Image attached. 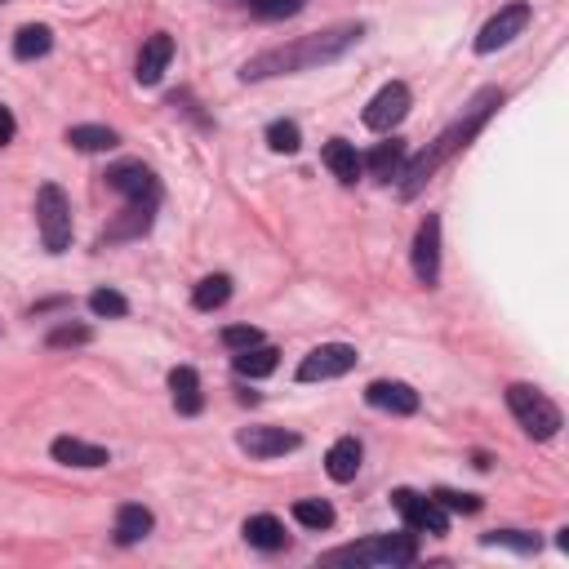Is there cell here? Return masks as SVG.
<instances>
[{
    "mask_svg": "<svg viewBox=\"0 0 569 569\" xmlns=\"http://www.w3.org/2000/svg\"><path fill=\"white\" fill-rule=\"evenodd\" d=\"M321 161L329 165V174H334L338 183H356V178H361V152H356L347 138H329L321 147Z\"/></svg>",
    "mask_w": 569,
    "mask_h": 569,
    "instance_id": "18",
    "label": "cell"
},
{
    "mask_svg": "<svg viewBox=\"0 0 569 569\" xmlns=\"http://www.w3.org/2000/svg\"><path fill=\"white\" fill-rule=\"evenodd\" d=\"M89 338H94V329H89V325H58L45 343L49 347H85Z\"/></svg>",
    "mask_w": 569,
    "mask_h": 569,
    "instance_id": "31",
    "label": "cell"
},
{
    "mask_svg": "<svg viewBox=\"0 0 569 569\" xmlns=\"http://www.w3.org/2000/svg\"><path fill=\"white\" fill-rule=\"evenodd\" d=\"M152 214H156V201H129L116 214V223L103 232V241H134V236H143L152 227Z\"/></svg>",
    "mask_w": 569,
    "mask_h": 569,
    "instance_id": "15",
    "label": "cell"
},
{
    "mask_svg": "<svg viewBox=\"0 0 569 569\" xmlns=\"http://www.w3.org/2000/svg\"><path fill=\"white\" fill-rule=\"evenodd\" d=\"M356 347L352 343H325L316 347V352L303 356V365H298V383H325V378H343L356 369Z\"/></svg>",
    "mask_w": 569,
    "mask_h": 569,
    "instance_id": "6",
    "label": "cell"
},
{
    "mask_svg": "<svg viewBox=\"0 0 569 569\" xmlns=\"http://www.w3.org/2000/svg\"><path fill=\"white\" fill-rule=\"evenodd\" d=\"M258 18H294L303 9V0H249Z\"/></svg>",
    "mask_w": 569,
    "mask_h": 569,
    "instance_id": "34",
    "label": "cell"
},
{
    "mask_svg": "<svg viewBox=\"0 0 569 569\" xmlns=\"http://www.w3.org/2000/svg\"><path fill=\"white\" fill-rule=\"evenodd\" d=\"M507 409L516 414V423L525 427V436H534V441H552L556 432L565 427L561 409H556V401H547L538 387L529 383H512L507 387Z\"/></svg>",
    "mask_w": 569,
    "mask_h": 569,
    "instance_id": "4",
    "label": "cell"
},
{
    "mask_svg": "<svg viewBox=\"0 0 569 569\" xmlns=\"http://www.w3.org/2000/svg\"><path fill=\"white\" fill-rule=\"evenodd\" d=\"M485 547H512V552H538V534H521V529H494L485 534Z\"/></svg>",
    "mask_w": 569,
    "mask_h": 569,
    "instance_id": "29",
    "label": "cell"
},
{
    "mask_svg": "<svg viewBox=\"0 0 569 569\" xmlns=\"http://www.w3.org/2000/svg\"><path fill=\"white\" fill-rule=\"evenodd\" d=\"M169 396H174V409L178 414H201L205 409V392H201V378H196V369L178 365L174 374H169Z\"/></svg>",
    "mask_w": 569,
    "mask_h": 569,
    "instance_id": "16",
    "label": "cell"
},
{
    "mask_svg": "<svg viewBox=\"0 0 569 569\" xmlns=\"http://www.w3.org/2000/svg\"><path fill=\"white\" fill-rule=\"evenodd\" d=\"M254 343H263V334H258L254 325H227L223 329V347H227V352H245V347H254Z\"/></svg>",
    "mask_w": 569,
    "mask_h": 569,
    "instance_id": "32",
    "label": "cell"
},
{
    "mask_svg": "<svg viewBox=\"0 0 569 569\" xmlns=\"http://www.w3.org/2000/svg\"><path fill=\"white\" fill-rule=\"evenodd\" d=\"M36 223H41V241L49 254H63L72 245V201L58 183H45L36 192Z\"/></svg>",
    "mask_w": 569,
    "mask_h": 569,
    "instance_id": "5",
    "label": "cell"
},
{
    "mask_svg": "<svg viewBox=\"0 0 569 569\" xmlns=\"http://www.w3.org/2000/svg\"><path fill=\"white\" fill-rule=\"evenodd\" d=\"M227 298H232V276H205L201 285H196V294H192V303L201 307V312H218V307L227 303Z\"/></svg>",
    "mask_w": 569,
    "mask_h": 569,
    "instance_id": "26",
    "label": "cell"
},
{
    "mask_svg": "<svg viewBox=\"0 0 569 569\" xmlns=\"http://www.w3.org/2000/svg\"><path fill=\"white\" fill-rule=\"evenodd\" d=\"M414 276L427 289H436L441 281V218L436 214H427L414 232Z\"/></svg>",
    "mask_w": 569,
    "mask_h": 569,
    "instance_id": "9",
    "label": "cell"
},
{
    "mask_svg": "<svg viewBox=\"0 0 569 569\" xmlns=\"http://www.w3.org/2000/svg\"><path fill=\"white\" fill-rule=\"evenodd\" d=\"M525 27H529V5H525V0H516V5H507V9H498V14L481 27V36H476V54H494V49L512 45L516 36L525 32Z\"/></svg>",
    "mask_w": 569,
    "mask_h": 569,
    "instance_id": "8",
    "label": "cell"
},
{
    "mask_svg": "<svg viewBox=\"0 0 569 569\" xmlns=\"http://www.w3.org/2000/svg\"><path fill=\"white\" fill-rule=\"evenodd\" d=\"M107 187L121 192L125 201H161V183H156V174L143 161L112 165V169H107Z\"/></svg>",
    "mask_w": 569,
    "mask_h": 569,
    "instance_id": "10",
    "label": "cell"
},
{
    "mask_svg": "<svg viewBox=\"0 0 569 569\" xmlns=\"http://www.w3.org/2000/svg\"><path fill=\"white\" fill-rule=\"evenodd\" d=\"M361 169H369V178H378V183H392V178H401V169H405V143H401V138H392V143H378L374 152L361 161Z\"/></svg>",
    "mask_w": 569,
    "mask_h": 569,
    "instance_id": "20",
    "label": "cell"
},
{
    "mask_svg": "<svg viewBox=\"0 0 569 569\" xmlns=\"http://www.w3.org/2000/svg\"><path fill=\"white\" fill-rule=\"evenodd\" d=\"M365 401L374 409H383V414H414L418 409V392L409 383H387V378H378V383L365 387Z\"/></svg>",
    "mask_w": 569,
    "mask_h": 569,
    "instance_id": "13",
    "label": "cell"
},
{
    "mask_svg": "<svg viewBox=\"0 0 569 569\" xmlns=\"http://www.w3.org/2000/svg\"><path fill=\"white\" fill-rule=\"evenodd\" d=\"M236 445H241L249 458H281L289 449H298V436L285 432V427H245V432L236 436Z\"/></svg>",
    "mask_w": 569,
    "mask_h": 569,
    "instance_id": "12",
    "label": "cell"
},
{
    "mask_svg": "<svg viewBox=\"0 0 569 569\" xmlns=\"http://www.w3.org/2000/svg\"><path fill=\"white\" fill-rule=\"evenodd\" d=\"M356 41H361V27H334V32L307 36V41H298V45H281V49H267V54L249 58L241 76L245 81H263V76L303 72V67H316V63H334V58L347 54Z\"/></svg>",
    "mask_w": 569,
    "mask_h": 569,
    "instance_id": "2",
    "label": "cell"
},
{
    "mask_svg": "<svg viewBox=\"0 0 569 569\" xmlns=\"http://www.w3.org/2000/svg\"><path fill=\"white\" fill-rule=\"evenodd\" d=\"M147 534H152V512H147L143 503H125L121 512H116V543L134 547V543H143Z\"/></svg>",
    "mask_w": 569,
    "mask_h": 569,
    "instance_id": "21",
    "label": "cell"
},
{
    "mask_svg": "<svg viewBox=\"0 0 569 569\" xmlns=\"http://www.w3.org/2000/svg\"><path fill=\"white\" fill-rule=\"evenodd\" d=\"M432 498L445 507V512H467V516L481 512V498H476V494H454V489H436Z\"/></svg>",
    "mask_w": 569,
    "mask_h": 569,
    "instance_id": "33",
    "label": "cell"
},
{
    "mask_svg": "<svg viewBox=\"0 0 569 569\" xmlns=\"http://www.w3.org/2000/svg\"><path fill=\"white\" fill-rule=\"evenodd\" d=\"M245 543L258 552H281L285 547V525L276 516H249L245 521Z\"/></svg>",
    "mask_w": 569,
    "mask_h": 569,
    "instance_id": "22",
    "label": "cell"
},
{
    "mask_svg": "<svg viewBox=\"0 0 569 569\" xmlns=\"http://www.w3.org/2000/svg\"><path fill=\"white\" fill-rule=\"evenodd\" d=\"M294 521L303 529H329L334 525V507L325 498H298L294 503Z\"/></svg>",
    "mask_w": 569,
    "mask_h": 569,
    "instance_id": "27",
    "label": "cell"
},
{
    "mask_svg": "<svg viewBox=\"0 0 569 569\" xmlns=\"http://www.w3.org/2000/svg\"><path fill=\"white\" fill-rule=\"evenodd\" d=\"M414 561H418V538L414 534H378V538H365V543L325 552V565H378V569H396V565H414Z\"/></svg>",
    "mask_w": 569,
    "mask_h": 569,
    "instance_id": "3",
    "label": "cell"
},
{
    "mask_svg": "<svg viewBox=\"0 0 569 569\" xmlns=\"http://www.w3.org/2000/svg\"><path fill=\"white\" fill-rule=\"evenodd\" d=\"M49 454H54L58 463H67V467H107V463H112V454H107L103 445L76 441V436H58Z\"/></svg>",
    "mask_w": 569,
    "mask_h": 569,
    "instance_id": "17",
    "label": "cell"
},
{
    "mask_svg": "<svg viewBox=\"0 0 569 569\" xmlns=\"http://www.w3.org/2000/svg\"><path fill=\"white\" fill-rule=\"evenodd\" d=\"M232 365H236V374H245V378H267L276 365H281V352L267 347V343H254V347H245V352H236Z\"/></svg>",
    "mask_w": 569,
    "mask_h": 569,
    "instance_id": "23",
    "label": "cell"
},
{
    "mask_svg": "<svg viewBox=\"0 0 569 569\" xmlns=\"http://www.w3.org/2000/svg\"><path fill=\"white\" fill-rule=\"evenodd\" d=\"M325 472L334 476L338 485L356 481V472H361V441H356V436H343V441L329 445V454H325Z\"/></svg>",
    "mask_w": 569,
    "mask_h": 569,
    "instance_id": "19",
    "label": "cell"
},
{
    "mask_svg": "<svg viewBox=\"0 0 569 569\" xmlns=\"http://www.w3.org/2000/svg\"><path fill=\"white\" fill-rule=\"evenodd\" d=\"M409 116V89L401 81H392V85H383L374 98H369V107H365V125L369 129H378V134H387V129H396Z\"/></svg>",
    "mask_w": 569,
    "mask_h": 569,
    "instance_id": "11",
    "label": "cell"
},
{
    "mask_svg": "<svg viewBox=\"0 0 569 569\" xmlns=\"http://www.w3.org/2000/svg\"><path fill=\"white\" fill-rule=\"evenodd\" d=\"M89 312L94 316H125L129 303H125V294H116V289H94V294H89Z\"/></svg>",
    "mask_w": 569,
    "mask_h": 569,
    "instance_id": "30",
    "label": "cell"
},
{
    "mask_svg": "<svg viewBox=\"0 0 569 569\" xmlns=\"http://www.w3.org/2000/svg\"><path fill=\"white\" fill-rule=\"evenodd\" d=\"M169 58H174V36L169 32H156V36H147V45H143V54H138V85H156L165 76V67H169Z\"/></svg>",
    "mask_w": 569,
    "mask_h": 569,
    "instance_id": "14",
    "label": "cell"
},
{
    "mask_svg": "<svg viewBox=\"0 0 569 569\" xmlns=\"http://www.w3.org/2000/svg\"><path fill=\"white\" fill-rule=\"evenodd\" d=\"M67 143H72L76 152H112V147L121 143V134L107 125H72L67 129Z\"/></svg>",
    "mask_w": 569,
    "mask_h": 569,
    "instance_id": "24",
    "label": "cell"
},
{
    "mask_svg": "<svg viewBox=\"0 0 569 569\" xmlns=\"http://www.w3.org/2000/svg\"><path fill=\"white\" fill-rule=\"evenodd\" d=\"M14 134H18V125H14V112H9V107L0 103V147H5V143H14Z\"/></svg>",
    "mask_w": 569,
    "mask_h": 569,
    "instance_id": "35",
    "label": "cell"
},
{
    "mask_svg": "<svg viewBox=\"0 0 569 569\" xmlns=\"http://www.w3.org/2000/svg\"><path fill=\"white\" fill-rule=\"evenodd\" d=\"M392 503L414 534H445L449 529V512L436 503V498H423V494H414V489H396Z\"/></svg>",
    "mask_w": 569,
    "mask_h": 569,
    "instance_id": "7",
    "label": "cell"
},
{
    "mask_svg": "<svg viewBox=\"0 0 569 569\" xmlns=\"http://www.w3.org/2000/svg\"><path fill=\"white\" fill-rule=\"evenodd\" d=\"M498 103H503V94H498V89H485V94L476 98V103L467 107V112L458 116V121L449 125L445 134L436 138V143L427 147V152L418 156L414 165H405V169H401V178H405V183H401V196H405V201H409V196H418V192H423V187L432 183V174H436V169H441V165H445L454 152H463V147L472 143L476 134H481L485 121H489V116H494V107H498Z\"/></svg>",
    "mask_w": 569,
    "mask_h": 569,
    "instance_id": "1",
    "label": "cell"
},
{
    "mask_svg": "<svg viewBox=\"0 0 569 569\" xmlns=\"http://www.w3.org/2000/svg\"><path fill=\"white\" fill-rule=\"evenodd\" d=\"M267 147L281 156H294L298 147H303V129H298L294 121H272L267 125Z\"/></svg>",
    "mask_w": 569,
    "mask_h": 569,
    "instance_id": "28",
    "label": "cell"
},
{
    "mask_svg": "<svg viewBox=\"0 0 569 569\" xmlns=\"http://www.w3.org/2000/svg\"><path fill=\"white\" fill-rule=\"evenodd\" d=\"M49 45H54V32H49L45 23H27L23 32L14 36V58H23V63H32V58H45Z\"/></svg>",
    "mask_w": 569,
    "mask_h": 569,
    "instance_id": "25",
    "label": "cell"
}]
</instances>
